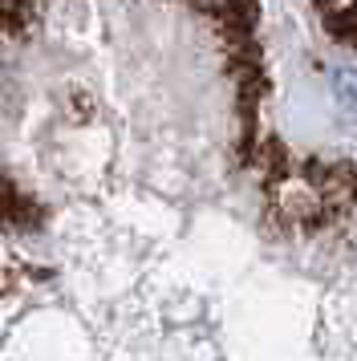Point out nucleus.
Returning <instances> with one entry per match:
<instances>
[{"label":"nucleus","mask_w":357,"mask_h":361,"mask_svg":"<svg viewBox=\"0 0 357 361\" xmlns=\"http://www.w3.org/2000/svg\"><path fill=\"white\" fill-rule=\"evenodd\" d=\"M268 94L260 0H0V357L207 353L219 235L296 240Z\"/></svg>","instance_id":"1"},{"label":"nucleus","mask_w":357,"mask_h":361,"mask_svg":"<svg viewBox=\"0 0 357 361\" xmlns=\"http://www.w3.org/2000/svg\"><path fill=\"white\" fill-rule=\"evenodd\" d=\"M308 4L325 33L357 53V0H308Z\"/></svg>","instance_id":"2"}]
</instances>
